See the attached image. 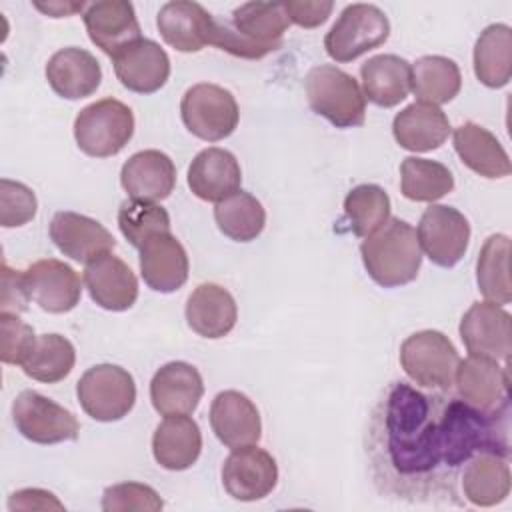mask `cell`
<instances>
[{
    "label": "cell",
    "mask_w": 512,
    "mask_h": 512,
    "mask_svg": "<svg viewBox=\"0 0 512 512\" xmlns=\"http://www.w3.org/2000/svg\"><path fill=\"white\" fill-rule=\"evenodd\" d=\"M508 414L392 382L368 426L366 452L378 490L406 502L462 504V466L480 452L510 456Z\"/></svg>",
    "instance_id": "cell-1"
},
{
    "label": "cell",
    "mask_w": 512,
    "mask_h": 512,
    "mask_svg": "<svg viewBox=\"0 0 512 512\" xmlns=\"http://www.w3.org/2000/svg\"><path fill=\"white\" fill-rule=\"evenodd\" d=\"M290 20L282 2L240 4L230 22L214 18L210 44L246 60H258L282 46Z\"/></svg>",
    "instance_id": "cell-2"
},
{
    "label": "cell",
    "mask_w": 512,
    "mask_h": 512,
    "mask_svg": "<svg viewBox=\"0 0 512 512\" xmlns=\"http://www.w3.org/2000/svg\"><path fill=\"white\" fill-rule=\"evenodd\" d=\"M362 264L368 276L382 288H396L412 282L422 264V250L416 230L400 218H388L360 244Z\"/></svg>",
    "instance_id": "cell-3"
},
{
    "label": "cell",
    "mask_w": 512,
    "mask_h": 512,
    "mask_svg": "<svg viewBox=\"0 0 512 512\" xmlns=\"http://www.w3.org/2000/svg\"><path fill=\"white\" fill-rule=\"evenodd\" d=\"M310 108L336 128L362 126L366 120V96L360 84L332 64L314 66L304 80Z\"/></svg>",
    "instance_id": "cell-4"
},
{
    "label": "cell",
    "mask_w": 512,
    "mask_h": 512,
    "mask_svg": "<svg viewBox=\"0 0 512 512\" xmlns=\"http://www.w3.org/2000/svg\"><path fill=\"white\" fill-rule=\"evenodd\" d=\"M132 134L134 114L116 98H102L84 106L74 120L76 144L92 158L116 156Z\"/></svg>",
    "instance_id": "cell-5"
},
{
    "label": "cell",
    "mask_w": 512,
    "mask_h": 512,
    "mask_svg": "<svg viewBox=\"0 0 512 512\" xmlns=\"http://www.w3.org/2000/svg\"><path fill=\"white\" fill-rule=\"evenodd\" d=\"M400 364L406 376L418 386L450 392L460 356L446 334L438 330H420L402 342Z\"/></svg>",
    "instance_id": "cell-6"
},
{
    "label": "cell",
    "mask_w": 512,
    "mask_h": 512,
    "mask_svg": "<svg viewBox=\"0 0 512 512\" xmlns=\"http://www.w3.org/2000/svg\"><path fill=\"white\" fill-rule=\"evenodd\" d=\"M76 396L82 410L96 422H116L128 416L136 402L132 374L116 364H96L88 368L78 384Z\"/></svg>",
    "instance_id": "cell-7"
},
{
    "label": "cell",
    "mask_w": 512,
    "mask_h": 512,
    "mask_svg": "<svg viewBox=\"0 0 512 512\" xmlns=\"http://www.w3.org/2000/svg\"><path fill=\"white\" fill-rule=\"evenodd\" d=\"M390 36L388 16L374 4H350L324 38L326 54L336 62H352L378 48Z\"/></svg>",
    "instance_id": "cell-8"
},
{
    "label": "cell",
    "mask_w": 512,
    "mask_h": 512,
    "mask_svg": "<svg viewBox=\"0 0 512 512\" xmlns=\"http://www.w3.org/2000/svg\"><path fill=\"white\" fill-rule=\"evenodd\" d=\"M184 126L200 140L218 142L228 138L238 126V104L230 90L200 82L188 88L180 102Z\"/></svg>",
    "instance_id": "cell-9"
},
{
    "label": "cell",
    "mask_w": 512,
    "mask_h": 512,
    "mask_svg": "<svg viewBox=\"0 0 512 512\" xmlns=\"http://www.w3.org/2000/svg\"><path fill=\"white\" fill-rule=\"evenodd\" d=\"M12 420L16 430L34 444L76 440L80 432V424L68 408L34 390H22L14 398Z\"/></svg>",
    "instance_id": "cell-10"
},
{
    "label": "cell",
    "mask_w": 512,
    "mask_h": 512,
    "mask_svg": "<svg viewBox=\"0 0 512 512\" xmlns=\"http://www.w3.org/2000/svg\"><path fill=\"white\" fill-rule=\"evenodd\" d=\"M420 250L440 268L456 266L468 250L470 224L466 216L444 204H430L418 222Z\"/></svg>",
    "instance_id": "cell-11"
},
{
    "label": "cell",
    "mask_w": 512,
    "mask_h": 512,
    "mask_svg": "<svg viewBox=\"0 0 512 512\" xmlns=\"http://www.w3.org/2000/svg\"><path fill=\"white\" fill-rule=\"evenodd\" d=\"M454 384L458 398L480 412L494 414L510 410L508 362L500 366L490 358L468 356L466 360H460L454 374Z\"/></svg>",
    "instance_id": "cell-12"
},
{
    "label": "cell",
    "mask_w": 512,
    "mask_h": 512,
    "mask_svg": "<svg viewBox=\"0 0 512 512\" xmlns=\"http://www.w3.org/2000/svg\"><path fill=\"white\" fill-rule=\"evenodd\" d=\"M460 338L470 356L508 362L512 350L510 314L494 302H474L460 320Z\"/></svg>",
    "instance_id": "cell-13"
},
{
    "label": "cell",
    "mask_w": 512,
    "mask_h": 512,
    "mask_svg": "<svg viewBox=\"0 0 512 512\" xmlns=\"http://www.w3.org/2000/svg\"><path fill=\"white\" fill-rule=\"evenodd\" d=\"M278 482V466L270 452L252 446L234 448L222 464V484L228 496L254 502L268 496Z\"/></svg>",
    "instance_id": "cell-14"
},
{
    "label": "cell",
    "mask_w": 512,
    "mask_h": 512,
    "mask_svg": "<svg viewBox=\"0 0 512 512\" xmlns=\"http://www.w3.org/2000/svg\"><path fill=\"white\" fill-rule=\"evenodd\" d=\"M30 300L50 314H64L76 308L82 296L78 272L62 260L44 258L30 264L24 272Z\"/></svg>",
    "instance_id": "cell-15"
},
{
    "label": "cell",
    "mask_w": 512,
    "mask_h": 512,
    "mask_svg": "<svg viewBox=\"0 0 512 512\" xmlns=\"http://www.w3.org/2000/svg\"><path fill=\"white\" fill-rule=\"evenodd\" d=\"M92 44L110 58L142 40L134 6L126 0H98L82 12Z\"/></svg>",
    "instance_id": "cell-16"
},
{
    "label": "cell",
    "mask_w": 512,
    "mask_h": 512,
    "mask_svg": "<svg viewBox=\"0 0 512 512\" xmlns=\"http://www.w3.org/2000/svg\"><path fill=\"white\" fill-rule=\"evenodd\" d=\"M54 246L68 258L88 264L114 248V236L94 218L62 210L56 212L48 228Z\"/></svg>",
    "instance_id": "cell-17"
},
{
    "label": "cell",
    "mask_w": 512,
    "mask_h": 512,
    "mask_svg": "<svg viewBox=\"0 0 512 512\" xmlns=\"http://www.w3.org/2000/svg\"><path fill=\"white\" fill-rule=\"evenodd\" d=\"M210 426L230 450L258 444L262 422L256 404L238 390L218 392L210 404Z\"/></svg>",
    "instance_id": "cell-18"
},
{
    "label": "cell",
    "mask_w": 512,
    "mask_h": 512,
    "mask_svg": "<svg viewBox=\"0 0 512 512\" xmlns=\"http://www.w3.org/2000/svg\"><path fill=\"white\" fill-rule=\"evenodd\" d=\"M140 274L148 288L168 294L188 280V254L172 232L150 236L140 248Z\"/></svg>",
    "instance_id": "cell-19"
},
{
    "label": "cell",
    "mask_w": 512,
    "mask_h": 512,
    "mask_svg": "<svg viewBox=\"0 0 512 512\" xmlns=\"http://www.w3.org/2000/svg\"><path fill=\"white\" fill-rule=\"evenodd\" d=\"M84 284L90 298L104 310L124 312L138 298V280L130 266L106 252L84 268Z\"/></svg>",
    "instance_id": "cell-20"
},
{
    "label": "cell",
    "mask_w": 512,
    "mask_h": 512,
    "mask_svg": "<svg viewBox=\"0 0 512 512\" xmlns=\"http://www.w3.org/2000/svg\"><path fill=\"white\" fill-rule=\"evenodd\" d=\"M204 394L200 372L188 362H168L156 370L150 382V400L158 414H192Z\"/></svg>",
    "instance_id": "cell-21"
},
{
    "label": "cell",
    "mask_w": 512,
    "mask_h": 512,
    "mask_svg": "<svg viewBox=\"0 0 512 512\" xmlns=\"http://www.w3.org/2000/svg\"><path fill=\"white\" fill-rule=\"evenodd\" d=\"M156 26L168 46L178 52H198L212 40L214 16L190 0L166 2L158 16Z\"/></svg>",
    "instance_id": "cell-22"
},
{
    "label": "cell",
    "mask_w": 512,
    "mask_h": 512,
    "mask_svg": "<svg viewBox=\"0 0 512 512\" xmlns=\"http://www.w3.org/2000/svg\"><path fill=\"white\" fill-rule=\"evenodd\" d=\"M120 84L136 94L160 90L170 76V58L154 40L142 38L112 58Z\"/></svg>",
    "instance_id": "cell-23"
},
{
    "label": "cell",
    "mask_w": 512,
    "mask_h": 512,
    "mask_svg": "<svg viewBox=\"0 0 512 512\" xmlns=\"http://www.w3.org/2000/svg\"><path fill=\"white\" fill-rule=\"evenodd\" d=\"M120 184L132 200L158 202L170 196L176 186V166L160 150H140L132 154L122 170Z\"/></svg>",
    "instance_id": "cell-24"
},
{
    "label": "cell",
    "mask_w": 512,
    "mask_h": 512,
    "mask_svg": "<svg viewBox=\"0 0 512 512\" xmlns=\"http://www.w3.org/2000/svg\"><path fill=\"white\" fill-rule=\"evenodd\" d=\"M242 170L236 156L212 146L198 152L188 166V186L192 194L206 202H220L240 190Z\"/></svg>",
    "instance_id": "cell-25"
},
{
    "label": "cell",
    "mask_w": 512,
    "mask_h": 512,
    "mask_svg": "<svg viewBox=\"0 0 512 512\" xmlns=\"http://www.w3.org/2000/svg\"><path fill=\"white\" fill-rule=\"evenodd\" d=\"M46 80L58 96L80 100L98 90L102 70L94 54L84 48L68 46L50 56L46 64Z\"/></svg>",
    "instance_id": "cell-26"
},
{
    "label": "cell",
    "mask_w": 512,
    "mask_h": 512,
    "mask_svg": "<svg viewBox=\"0 0 512 512\" xmlns=\"http://www.w3.org/2000/svg\"><path fill=\"white\" fill-rule=\"evenodd\" d=\"M238 318L234 296L214 282H204L192 290L186 302V322L202 338H224Z\"/></svg>",
    "instance_id": "cell-27"
},
{
    "label": "cell",
    "mask_w": 512,
    "mask_h": 512,
    "mask_svg": "<svg viewBox=\"0 0 512 512\" xmlns=\"http://www.w3.org/2000/svg\"><path fill=\"white\" fill-rule=\"evenodd\" d=\"M508 456L496 452H480L472 456L460 472V488L464 498L474 506H496L510 494Z\"/></svg>",
    "instance_id": "cell-28"
},
{
    "label": "cell",
    "mask_w": 512,
    "mask_h": 512,
    "mask_svg": "<svg viewBox=\"0 0 512 512\" xmlns=\"http://www.w3.org/2000/svg\"><path fill=\"white\" fill-rule=\"evenodd\" d=\"M392 134L400 148L428 152L446 142L450 136V120L440 106L414 102L394 116Z\"/></svg>",
    "instance_id": "cell-29"
},
{
    "label": "cell",
    "mask_w": 512,
    "mask_h": 512,
    "mask_svg": "<svg viewBox=\"0 0 512 512\" xmlns=\"http://www.w3.org/2000/svg\"><path fill=\"white\" fill-rule=\"evenodd\" d=\"M202 452V434L188 414L166 416L154 430L152 454L154 460L172 472L188 470L196 464Z\"/></svg>",
    "instance_id": "cell-30"
},
{
    "label": "cell",
    "mask_w": 512,
    "mask_h": 512,
    "mask_svg": "<svg viewBox=\"0 0 512 512\" xmlns=\"http://www.w3.org/2000/svg\"><path fill=\"white\" fill-rule=\"evenodd\" d=\"M454 150L478 176L504 178L512 172L510 158L500 140L476 122H464L454 130Z\"/></svg>",
    "instance_id": "cell-31"
},
{
    "label": "cell",
    "mask_w": 512,
    "mask_h": 512,
    "mask_svg": "<svg viewBox=\"0 0 512 512\" xmlns=\"http://www.w3.org/2000/svg\"><path fill=\"white\" fill-rule=\"evenodd\" d=\"M360 78L362 92L372 104L392 108L408 96L412 68L410 62L396 54H378L360 66Z\"/></svg>",
    "instance_id": "cell-32"
},
{
    "label": "cell",
    "mask_w": 512,
    "mask_h": 512,
    "mask_svg": "<svg viewBox=\"0 0 512 512\" xmlns=\"http://www.w3.org/2000/svg\"><path fill=\"white\" fill-rule=\"evenodd\" d=\"M474 74L488 88H502L512 76V30L490 24L474 46Z\"/></svg>",
    "instance_id": "cell-33"
},
{
    "label": "cell",
    "mask_w": 512,
    "mask_h": 512,
    "mask_svg": "<svg viewBox=\"0 0 512 512\" xmlns=\"http://www.w3.org/2000/svg\"><path fill=\"white\" fill-rule=\"evenodd\" d=\"M410 68V90L420 102L438 106L458 96L462 74L454 60L446 56H422Z\"/></svg>",
    "instance_id": "cell-34"
},
{
    "label": "cell",
    "mask_w": 512,
    "mask_h": 512,
    "mask_svg": "<svg viewBox=\"0 0 512 512\" xmlns=\"http://www.w3.org/2000/svg\"><path fill=\"white\" fill-rule=\"evenodd\" d=\"M508 260L510 238L506 234L488 236L476 262V282L482 296L498 306L508 304L512 300Z\"/></svg>",
    "instance_id": "cell-35"
},
{
    "label": "cell",
    "mask_w": 512,
    "mask_h": 512,
    "mask_svg": "<svg viewBox=\"0 0 512 512\" xmlns=\"http://www.w3.org/2000/svg\"><path fill=\"white\" fill-rule=\"evenodd\" d=\"M214 220L224 236L236 242L256 240L266 226L264 206L250 192L238 190L216 202Z\"/></svg>",
    "instance_id": "cell-36"
},
{
    "label": "cell",
    "mask_w": 512,
    "mask_h": 512,
    "mask_svg": "<svg viewBox=\"0 0 512 512\" xmlns=\"http://www.w3.org/2000/svg\"><path fill=\"white\" fill-rule=\"evenodd\" d=\"M454 188L452 172L428 158L408 156L400 164V190L412 202H436Z\"/></svg>",
    "instance_id": "cell-37"
},
{
    "label": "cell",
    "mask_w": 512,
    "mask_h": 512,
    "mask_svg": "<svg viewBox=\"0 0 512 512\" xmlns=\"http://www.w3.org/2000/svg\"><path fill=\"white\" fill-rule=\"evenodd\" d=\"M74 362L76 350L68 338L60 334H42L22 362V370L32 380L54 384L72 372Z\"/></svg>",
    "instance_id": "cell-38"
},
{
    "label": "cell",
    "mask_w": 512,
    "mask_h": 512,
    "mask_svg": "<svg viewBox=\"0 0 512 512\" xmlns=\"http://www.w3.org/2000/svg\"><path fill=\"white\" fill-rule=\"evenodd\" d=\"M344 214L352 234L366 238L390 218V198L376 184H358L344 198Z\"/></svg>",
    "instance_id": "cell-39"
},
{
    "label": "cell",
    "mask_w": 512,
    "mask_h": 512,
    "mask_svg": "<svg viewBox=\"0 0 512 512\" xmlns=\"http://www.w3.org/2000/svg\"><path fill=\"white\" fill-rule=\"evenodd\" d=\"M118 226L124 238L140 248L150 236L160 232H170V216L166 208L156 202L144 200H126L118 210Z\"/></svg>",
    "instance_id": "cell-40"
},
{
    "label": "cell",
    "mask_w": 512,
    "mask_h": 512,
    "mask_svg": "<svg viewBox=\"0 0 512 512\" xmlns=\"http://www.w3.org/2000/svg\"><path fill=\"white\" fill-rule=\"evenodd\" d=\"M164 502L158 492L140 482H120L108 486L102 494V510L104 512H128V510H162Z\"/></svg>",
    "instance_id": "cell-41"
},
{
    "label": "cell",
    "mask_w": 512,
    "mask_h": 512,
    "mask_svg": "<svg viewBox=\"0 0 512 512\" xmlns=\"http://www.w3.org/2000/svg\"><path fill=\"white\" fill-rule=\"evenodd\" d=\"M36 208L38 200L32 188L16 180H0V224L4 228L28 224L36 216Z\"/></svg>",
    "instance_id": "cell-42"
},
{
    "label": "cell",
    "mask_w": 512,
    "mask_h": 512,
    "mask_svg": "<svg viewBox=\"0 0 512 512\" xmlns=\"http://www.w3.org/2000/svg\"><path fill=\"white\" fill-rule=\"evenodd\" d=\"M0 340H2V362L4 364H20L26 360V356L32 352L36 334L32 326L22 322L18 314L0 312Z\"/></svg>",
    "instance_id": "cell-43"
},
{
    "label": "cell",
    "mask_w": 512,
    "mask_h": 512,
    "mask_svg": "<svg viewBox=\"0 0 512 512\" xmlns=\"http://www.w3.org/2000/svg\"><path fill=\"white\" fill-rule=\"evenodd\" d=\"M30 302L24 274L18 270H12L6 262H2V296H0V308L8 314H20L26 312Z\"/></svg>",
    "instance_id": "cell-44"
},
{
    "label": "cell",
    "mask_w": 512,
    "mask_h": 512,
    "mask_svg": "<svg viewBox=\"0 0 512 512\" xmlns=\"http://www.w3.org/2000/svg\"><path fill=\"white\" fill-rule=\"evenodd\" d=\"M282 4L288 20L302 28H316L324 24L334 10V4L324 0H288Z\"/></svg>",
    "instance_id": "cell-45"
},
{
    "label": "cell",
    "mask_w": 512,
    "mask_h": 512,
    "mask_svg": "<svg viewBox=\"0 0 512 512\" xmlns=\"http://www.w3.org/2000/svg\"><path fill=\"white\" fill-rule=\"evenodd\" d=\"M64 510V504L48 490L24 488L10 496L8 510Z\"/></svg>",
    "instance_id": "cell-46"
},
{
    "label": "cell",
    "mask_w": 512,
    "mask_h": 512,
    "mask_svg": "<svg viewBox=\"0 0 512 512\" xmlns=\"http://www.w3.org/2000/svg\"><path fill=\"white\" fill-rule=\"evenodd\" d=\"M34 6L52 18H64V16H72L76 12H84L88 4H84V2H34Z\"/></svg>",
    "instance_id": "cell-47"
}]
</instances>
